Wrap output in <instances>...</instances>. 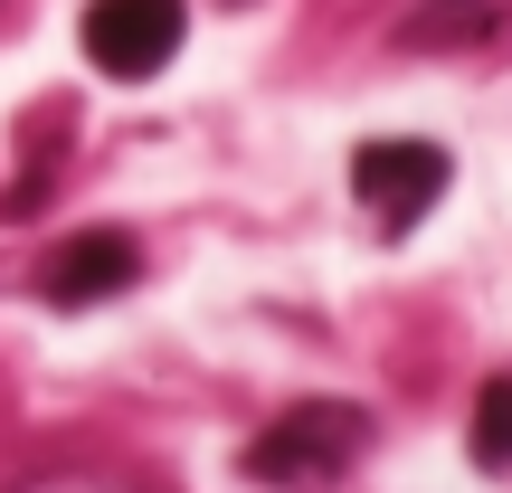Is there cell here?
Instances as JSON below:
<instances>
[{
    "mask_svg": "<svg viewBox=\"0 0 512 493\" xmlns=\"http://www.w3.org/2000/svg\"><path fill=\"white\" fill-rule=\"evenodd\" d=\"M475 465L484 475H512V370L475 389Z\"/></svg>",
    "mask_w": 512,
    "mask_h": 493,
    "instance_id": "obj_6",
    "label": "cell"
},
{
    "mask_svg": "<svg viewBox=\"0 0 512 493\" xmlns=\"http://www.w3.org/2000/svg\"><path fill=\"white\" fill-rule=\"evenodd\" d=\"M133 275H143V247H133L124 228H76V238L48 247L38 294H48V304H114Z\"/></svg>",
    "mask_w": 512,
    "mask_h": 493,
    "instance_id": "obj_4",
    "label": "cell"
},
{
    "mask_svg": "<svg viewBox=\"0 0 512 493\" xmlns=\"http://www.w3.org/2000/svg\"><path fill=\"white\" fill-rule=\"evenodd\" d=\"M181 38H190V0H95L86 10V57L124 86L162 76L181 57Z\"/></svg>",
    "mask_w": 512,
    "mask_h": 493,
    "instance_id": "obj_2",
    "label": "cell"
},
{
    "mask_svg": "<svg viewBox=\"0 0 512 493\" xmlns=\"http://www.w3.org/2000/svg\"><path fill=\"white\" fill-rule=\"evenodd\" d=\"M512 29V0H418L408 10V48H484Z\"/></svg>",
    "mask_w": 512,
    "mask_h": 493,
    "instance_id": "obj_5",
    "label": "cell"
},
{
    "mask_svg": "<svg viewBox=\"0 0 512 493\" xmlns=\"http://www.w3.org/2000/svg\"><path fill=\"white\" fill-rule=\"evenodd\" d=\"M351 190H361V209L399 238V228H418L427 209L446 200V152L437 143H361L351 152Z\"/></svg>",
    "mask_w": 512,
    "mask_h": 493,
    "instance_id": "obj_3",
    "label": "cell"
},
{
    "mask_svg": "<svg viewBox=\"0 0 512 493\" xmlns=\"http://www.w3.org/2000/svg\"><path fill=\"white\" fill-rule=\"evenodd\" d=\"M370 456V408L351 399H304L247 446V484L266 493H313V484H342L351 465Z\"/></svg>",
    "mask_w": 512,
    "mask_h": 493,
    "instance_id": "obj_1",
    "label": "cell"
},
{
    "mask_svg": "<svg viewBox=\"0 0 512 493\" xmlns=\"http://www.w3.org/2000/svg\"><path fill=\"white\" fill-rule=\"evenodd\" d=\"M38 493H124V484H105V475H48Z\"/></svg>",
    "mask_w": 512,
    "mask_h": 493,
    "instance_id": "obj_7",
    "label": "cell"
}]
</instances>
